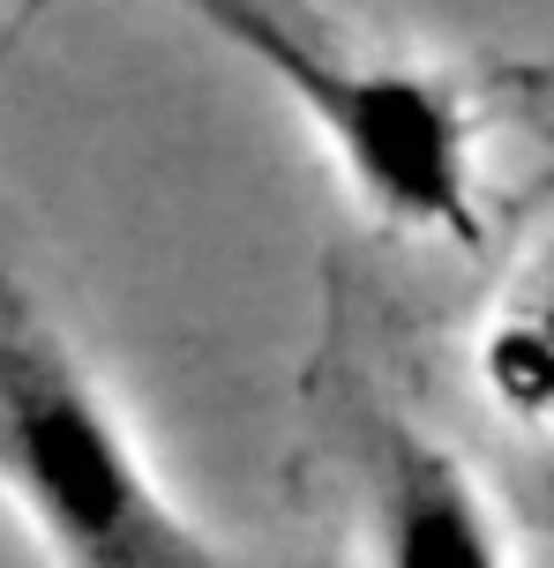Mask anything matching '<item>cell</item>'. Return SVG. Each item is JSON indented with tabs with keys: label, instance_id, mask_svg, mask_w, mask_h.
Returning <instances> with one entry per match:
<instances>
[{
	"label": "cell",
	"instance_id": "6da1fadb",
	"mask_svg": "<svg viewBox=\"0 0 554 568\" xmlns=\"http://www.w3.org/2000/svg\"><path fill=\"white\" fill-rule=\"evenodd\" d=\"M165 8L263 68L382 232L435 247L487 240V142H495L487 83L427 53L382 45L315 0H165Z\"/></svg>",
	"mask_w": 554,
	"mask_h": 568
},
{
	"label": "cell",
	"instance_id": "7a4b0ae2",
	"mask_svg": "<svg viewBox=\"0 0 554 568\" xmlns=\"http://www.w3.org/2000/svg\"><path fill=\"white\" fill-rule=\"evenodd\" d=\"M0 501L53 568H240L0 255Z\"/></svg>",
	"mask_w": 554,
	"mask_h": 568
},
{
	"label": "cell",
	"instance_id": "3957f363",
	"mask_svg": "<svg viewBox=\"0 0 554 568\" xmlns=\"http://www.w3.org/2000/svg\"><path fill=\"white\" fill-rule=\"evenodd\" d=\"M345 449L367 568H517L487 486L427 426L360 404Z\"/></svg>",
	"mask_w": 554,
	"mask_h": 568
},
{
	"label": "cell",
	"instance_id": "277c9868",
	"mask_svg": "<svg viewBox=\"0 0 554 568\" xmlns=\"http://www.w3.org/2000/svg\"><path fill=\"white\" fill-rule=\"evenodd\" d=\"M472 389L517 434H554V247L487 300L472 329Z\"/></svg>",
	"mask_w": 554,
	"mask_h": 568
},
{
	"label": "cell",
	"instance_id": "5b68a950",
	"mask_svg": "<svg viewBox=\"0 0 554 568\" xmlns=\"http://www.w3.org/2000/svg\"><path fill=\"white\" fill-rule=\"evenodd\" d=\"M38 8H46V0H23V16H38Z\"/></svg>",
	"mask_w": 554,
	"mask_h": 568
}]
</instances>
